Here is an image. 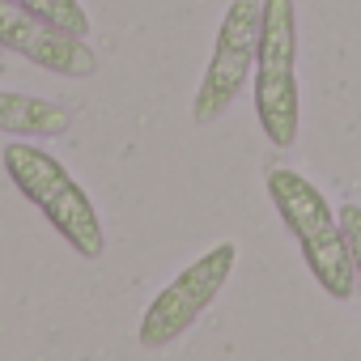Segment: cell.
Segmentation results:
<instances>
[{
    "label": "cell",
    "instance_id": "cell-2",
    "mask_svg": "<svg viewBox=\"0 0 361 361\" xmlns=\"http://www.w3.org/2000/svg\"><path fill=\"white\" fill-rule=\"evenodd\" d=\"M0 161H5V174H9V183L22 192V200L35 204L47 217V226L81 259H102L106 230H102V217H98L90 192L39 140H9L5 153H0Z\"/></svg>",
    "mask_w": 361,
    "mask_h": 361
},
{
    "label": "cell",
    "instance_id": "cell-6",
    "mask_svg": "<svg viewBox=\"0 0 361 361\" xmlns=\"http://www.w3.org/2000/svg\"><path fill=\"white\" fill-rule=\"evenodd\" d=\"M0 47L30 60L43 73H56V77L81 81V77L98 73V56L81 35H68V30L9 5V0H0Z\"/></svg>",
    "mask_w": 361,
    "mask_h": 361
},
{
    "label": "cell",
    "instance_id": "cell-4",
    "mask_svg": "<svg viewBox=\"0 0 361 361\" xmlns=\"http://www.w3.org/2000/svg\"><path fill=\"white\" fill-rule=\"evenodd\" d=\"M234 268H238V243H217L204 255H196L183 272H178L161 293H153V302L145 306L140 327H136L140 348L161 353L174 340H183L200 323V314L217 302V293L230 285Z\"/></svg>",
    "mask_w": 361,
    "mask_h": 361
},
{
    "label": "cell",
    "instance_id": "cell-1",
    "mask_svg": "<svg viewBox=\"0 0 361 361\" xmlns=\"http://www.w3.org/2000/svg\"><path fill=\"white\" fill-rule=\"evenodd\" d=\"M268 200L276 209V217L285 221V230L293 234L314 285L331 298V302H344L357 293V272H353V251H348V238H344V226H340V213H331L327 196L310 183L306 174L289 170V166H272L268 178Z\"/></svg>",
    "mask_w": 361,
    "mask_h": 361
},
{
    "label": "cell",
    "instance_id": "cell-7",
    "mask_svg": "<svg viewBox=\"0 0 361 361\" xmlns=\"http://www.w3.org/2000/svg\"><path fill=\"white\" fill-rule=\"evenodd\" d=\"M73 128L68 106L39 98V94H18L0 90V132L13 140H56Z\"/></svg>",
    "mask_w": 361,
    "mask_h": 361
},
{
    "label": "cell",
    "instance_id": "cell-3",
    "mask_svg": "<svg viewBox=\"0 0 361 361\" xmlns=\"http://www.w3.org/2000/svg\"><path fill=\"white\" fill-rule=\"evenodd\" d=\"M255 119L272 149H293L302 132L298 94V9L293 0H264L259 56H255Z\"/></svg>",
    "mask_w": 361,
    "mask_h": 361
},
{
    "label": "cell",
    "instance_id": "cell-5",
    "mask_svg": "<svg viewBox=\"0 0 361 361\" xmlns=\"http://www.w3.org/2000/svg\"><path fill=\"white\" fill-rule=\"evenodd\" d=\"M259 26H264V0H230V9L217 26V39H213V56L204 64V77L192 94V123L196 128L217 123L238 102L243 85L255 77Z\"/></svg>",
    "mask_w": 361,
    "mask_h": 361
},
{
    "label": "cell",
    "instance_id": "cell-9",
    "mask_svg": "<svg viewBox=\"0 0 361 361\" xmlns=\"http://www.w3.org/2000/svg\"><path fill=\"white\" fill-rule=\"evenodd\" d=\"M340 226L353 251V272H357V302H361V204H344L340 209Z\"/></svg>",
    "mask_w": 361,
    "mask_h": 361
},
{
    "label": "cell",
    "instance_id": "cell-8",
    "mask_svg": "<svg viewBox=\"0 0 361 361\" xmlns=\"http://www.w3.org/2000/svg\"><path fill=\"white\" fill-rule=\"evenodd\" d=\"M9 5H18V9H26V13H35V18H43L68 35L90 39V13H85L81 0H9Z\"/></svg>",
    "mask_w": 361,
    "mask_h": 361
}]
</instances>
